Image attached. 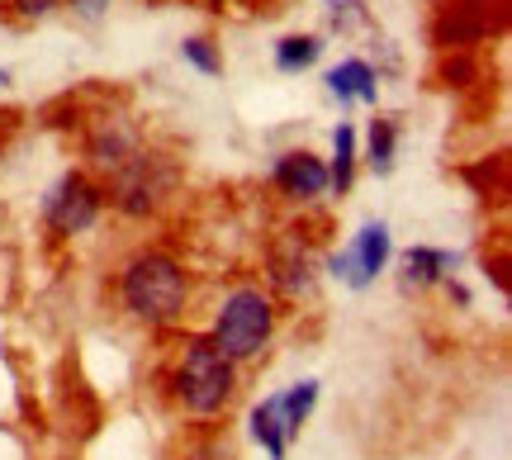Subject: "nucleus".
<instances>
[{
    "instance_id": "obj_7",
    "label": "nucleus",
    "mask_w": 512,
    "mask_h": 460,
    "mask_svg": "<svg viewBox=\"0 0 512 460\" xmlns=\"http://www.w3.org/2000/svg\"><path fill=\"white\" fill-rule=\"evenodd\" d=\"M389 247H394V242H389V223L375 219L328 261V271L342 280V285H351V290H366V285H375V276H380L384 266H389Z\"/></svg>"
},
{
    "instance_id": "obj_19",
    "label": "nucleus",
    "mask_w": 512,
    "mask_h": 460,
    "mask_svg": "<svg viewBox=\"0 0 512 460\" xmlns=\"http://www.w3.org/2000/svg\"><path fill=\"white\" fill-rule=\"evenodd\" d=\"M204 460H219V456H204Z\"/></svg>"
},
{
    "instance_id": "obj_18",
    "label": "nucleus",
    "mask_w": 512,
    "mask_h": 460,
    "mask_svg": "<svg viewBox=\"0 0 512 460\" xmlns=\"http://www.w3.org/2000/svg\"><path fill=\"white\" fill-rule=\"evenodd\" d=\"M0 86H5V72H0Z\"/></svg>"
},
{
    "instance_id": "obj_12",
    "label": "nucleus",
    "mask_w": 512,
    "mask_h": 460,
    "mask_svg": "<svg viewBox=\"0 0 512 460\" xmlns=\"http://www.w3.org/2000/svg\"><path fill=\"white\" fill-rule=\"evenodd\" d=\"M318 53H323V43L309 34L280 38V43H275V67H280V72H304V67L318 62Z\"/></svg>"
},
{
    "instance_id": "obj_8",
    "label": "nucleus",
    "mask_w": 512,
    "mask_h": 460,
    "mask_svg": "<svg viewBox=\"0 0 512 460\" xmlns=\"http://www.w3.org/2000/svg\"><path fill=\"white\" fill-rule=\"evenodd\" d=\"M271 285L285 299H309L313 295V252L299 238H285L271 252Z\"/></svg>"
},
{
    "instance_id": "obj_2",
    "label": "nucleus",
    "mask_w": 512,
    "mask_h": 460,
    "mask_svg": "<svg viewBox=\"0 0 512 460\" xmlns=\"http://www.w3.org/2000/svg\"><path fill=\"white\" fill-rule=\"evenodd\" d=\"M238 361H228L209 337H190L181 351V361L171 370V389H176V399H181L185 413H195V418H214L228 408L233 399V385H238Z\"/></svg>"
},
{
    "instance_id": "obj_16",
    "label": "nucleus",
    "mask_w": 512,
    "mask_h": 460,
    "mask_svg": "<svg viewBox=\"0 0 512 460\" xmlns=\"http://www.w3.org/2000/svg\"><path fill=\"white\" fill-rule=\"evenodd\" d=\"M15 5H19V15H24V19H43L57 0H15Z\"/></svg>"
},
{
    "instance_id": "obj_10",
    "label": "nucleus",
    "mask_w": 512,
    "mask_h": 460,
    "mask_svg": "<svg viewBox=\"0 0 512 460\" xmlns=\"http://www.w3.org/2000/svg\"><path fill=\"white\" fill-rule=\"evenodd\" d=\"M328 91L342 100V105H375L380 100V76H375V67L370 62H361V57H351V62H342V67H332L328 72Z\"/></svg>"
},
{
    "instance_id": "obj_9",
    "label": "nucleus",
    "mask_w": 512,
    "mask_h": 460,
    "mask_svg": "<svg viewBox=\"0 0 512 460\" xmlns=\"http://www.w3.org/2000/svg\"><path fill=\"white\" fill-rule=\"evenodd\" d=\"M275 185H280V195H290V200H318V195L328 190V166L318 162L313 152H285V157L275 162Z\"/></svg>"
},
{
    "instance_id": "obj_3",
    "label": "nucleus",
    "mask_w": 512,
    "mask_h": 460,
    "mask_svg": "<svg viewBox=\"0 0 512 460\" xmlns=\"http://www.w3.org/2000/svg\"><path fill=\"white\" fill-rule=\"evenodd\" d=\"M275 332V304L266 290L256 285H242L219 304V318H214V347L228 356V361H252L266 351Z\"/></svg>"
},
{
    "instance_id": "obj_13",
    "label": "nucleus",
    "mask_w": 512,
    "mask_h": 460,
    "mask_svg": "<svg viewBox=\"0 0 512 460\" xmlns=\"http://www.w3.org/2000/svg\"><path fill=\"white\" fill-rule=\"evenodd\" d=\"M351 171H356V133L342 124L332 133V171H328V185L337 190H351Z\"/></svg>"
},
{
    "instance_id": "obj_1",
    "label": "nucleus",
    "mask_w": 512,
    "mask_h": 460,
    "mask_svg": "<svg viewBox=\"0 0 512 460\" xmlns=\"http://www.w3.org/2000/svg\"><path fill=\"white\" fill-rule=\"evenodd\" d=\"M119 299H124V309L138 323L166 328L190 304V276H185L181 261L166 257V252H138L124 266V276H119Z\"/></svg>"
},
{
    "instance_id": "obj_5",
    "label": "nucleus",
    "mask_w": 512,
    "mask_h": 460,
    "mask_svg": "<svg viewBox=\"0 0 512 460\" xmlns=\"http://www.w3.org/2000/svg\"><path fill=\"white\" fill-rule=\"evenodd\" d=\"M171 190V166L157 152H133L128 162L114 166V204L124 214H152L162 195Z\"/></svg>"
},
{
    "instance_id": "obj_11",
    "label": "nucleus",
    "mask_w": 512,
    "mask_h": 460,
    "mask_svg": "<svg viewBox=\"0 0 512 460\" xmlns=\"http://www.w3.org/2000/svg\"><path fill=\"white\" fill-rule=\"evenodd\" d=\"M446 271H451V252H441V247H413L403 257L408 285H437V280H446Z\"/></svg>"
},
{
    "instance_id": "obj_6",
    "label": "nucleus",
    "mask_w": 512,
    "mask_h": 460,
    "mask_svg": "<svg viewBox=\"0 0 512 460\" xmlns=\"http://www.w3.org/2000/svg\"><path fill=\"white\" fill-rule=\"evenodd\" d=\"M100 209H105V190L91 185L81 171L62 176V181L43 195V219H48L53 233H86V228H95Z\"/></svg>"
},
{
    "instance_id": "obj_15",
    "label": "nucleus",
    "mask_w": 512,
    "mask_h": 460,
    "mask_svg": "<svg viewBox=\"0 0 512 460\" xmlns=\"http://www.w3.org/2000/svg\"><path fill=\"white\" fill-rule=\"evenodd\" d=\"M181 57L190 62V67H200L204 76H219L223 72V57L209 48V38H190V43H181Z\"/></svg>"
},
{
    "instance_id": "obj_4",
    "label": "nucleus",
    "mask_w": 512,
    "mask_h": 460,
    "mask_svg": "<svg viewBox=\"0 0 512 460\" xmlns=\"http://www.w3.org/2000/svg\"><path fill=\"white\" fill-rule=\"evenodd\" d=\"M313 404H318V380H299L294 389H280L271 399H261L252 408V442L271 460H285V451L299 437V427L313 413Z\"/></svg>"
},
{
    "instance_id": "obj_14",
    "label": "nucleus",
    "mask_w": 512,
    "mask_h": 460,
    "mask_svg": "<svg viewBox=\"0 0 512 460\" xmlns=\"http://www.w3.org/2000/svg\"><path fill=\"white\" fill-rule=\"evenodd\" d=\"M394 138H399V129H394L389 119H375V124H370V166H375V176H389V171H394Z\"/></svg>"
},
{
    "instance_id": "obj_17",
    "label": "nucleus",
    "mask_w": 512,
    "mask_h": 460,
    "mask_svg": "<svg viewBox=\"0 0 512 460\" xmlns=\"http://www.w3.org/2000/svg\"><path fill=\"white\" fill-rule=\"evenodd\" d=\"M76 5H86V10H100V0H76Z\"/></svg>"
}]
</instances>
